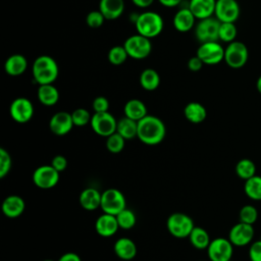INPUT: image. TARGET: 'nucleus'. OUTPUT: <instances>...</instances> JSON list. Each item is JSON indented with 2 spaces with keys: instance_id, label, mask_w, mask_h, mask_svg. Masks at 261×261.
Returning a JSON list of instances; mask_svg holds the SVG:
<instances>
[{
  "instance_id": "obj_10",
  "label": "nucleus",
  "mask_w": 261,
  "mask_h": 261,
  "mask_svg": "<svg viewBox=\"0 0 261 261\" xmlns=\"http://www.w3.org/2000/svg\"><path fill=\"white\" fill-rule=\"evenodd\" d=\"M232 254L233 245L225 238L212 240L207 248V255L210 261H230Z\"/></svg>"
},
{
  "instance_id": "obj_37",
  "label": "nucleus",
  "mask_w": 261,
  "mask_h": 261,
  "mask_svg": "<svg viewBox=\"0 0 261 261\" xmlns=\"http://www.w3.org/2000/svg\"><path fill=\"white\" fill-rule=\"evenodd\" d=\"M240 221L248 223V224H254L258 219V211L255 206L253 205H245L241 208L239 213Z\"/></svg>"
},
{
  "instance_id": "obj_14",
  "label": "nucleus",
  "mask_w": 261,
  "mask_h": 261,
  "mask_svg": "<svg viewBox=\"0 0 261 261\" xmlns=\"http://www.w3.org/2000/svg\"><path fill=\"white\" fill-rule=\"evenodd\" d=\"M237 0H216L214 15L220 22H234L240 16Z\"/></svg>"
},
{
  "instance_id": "obj_17",
  "label": "nucleus",
  "mask_w": 261,
  "mask_h": 261,
  "mask_svg": "<svg viewBox=\"0 0 261 261\" xmlns=\"http://www.w3.org/2000/svg\"><path fill=\"white\" fill-rule=\"evenodd\" d=\"M119 228L118 222L115 215L103 213L101 214L95 222V229L96 232L104 238L112 237L116 233L117 229Z\"/></svg>"
},
{
  "instance_id": "obj_13",
  "label": "nucleus",
  "mask_w": 261,
  "mask_h": 261,
  "mask_svg": "<svg viewBox=\"0 0 261 261\" xmlns=\"http://www.w3.org/2000/svg\"><path fill=\"white\" fill-rule=\"evenodd\" d=\"M9 113L14 121L25 123L34 116V105L28 98L18 97L11 102Z\"/></svg>"
},
{
  "instance_id": "obj_9",
  "label": "nucleus",
  "mask_w": 261,
  "mask_h": 261,
  "mask_svg": "<svg viewBox=\"0 0 261 261\" xmlns=\"http://www.w3.org/2000/svg\"><path fill=\"white\" fill-rule=\"evenodd\" d=\"M220 21L216 17H207L200 19L195 27V36L200 43L217 42L219 40Z\"/></svg>"
},
{
  "instance_id": "obj_18",
  "label": "nucleus",
  "mask_w": 261,
  "mask_h": 261,
  "mask_svg": "<svg viewBox=\"0 0 261 261\" xmlns=\"http://www.w3.org/2000/svg\"><path fill=\"white\" fill-rule=\"evenodd\" d=\"M1 208L3 214L6 217L17 218L23 213L25 209V203L21 197L17 195H10L3 200Z\"/></svg>"
},
{
  "instance_id": "obj_6",
  "label": "nucleus",
  "mask_w": 261,
  "mask_h": 261,
  "mask_svg": "<svg viewBox=\"0 0 261 261\" xmlns=\"http://www.w3.org/2000/svg\"><path fill=\"white\" fill-rule=\"evenodd\" d=\"M100 208L104 213L117 215L120 211L126 208L124 195L119 190L114 188L105 190L101 196Z\"/></svg>"
},
{
  "instance_id": "obj_8",
  "label": "nucleus",
  "mask_w": 261,
  "mask_h": 261,
  "mask_svg": "<svg viewBox=\"0 0 261 261\" xmlns=\"http://www.w3.org/2000/svg\"><path fill=\"white\" fill-rule=\"evenodd\" d=\"M90 124L96 135L107 138L116 132L117 120L108 111L94 112Z\"/></svg>"
},
{
  "instance_id": "obj_3",
  "label": "nucleus",
  "mask_w": 261,
  "mask_h": 261,
  "mask_svg": "<svg viewBox=\"0 0 261 261\" xmlns=\"http://www.w3.org/2000/svg\"><path fill=\"white\" fill-rule=\"evenodd\" d=\"M135 27L138 34L152 39L162 33L164 21L159 13L155 11H145L138 14Z\"/></svg>"
},
{
  "instance_id": "obj_33",
  "label": "nucleus",
  "mask_w": 261,
  "mask_h": 261,
  "mask_svg": "<svg viewBox=\"0 0 261 261\" xmlns=\"http://www.w3.org/2000/svg\"><path fill=\"white\" fill-rule=\"evenodd\" d=\"M115 216H116L119 228L130 229L136 225L137 217H136V214L134 213V211H132L130 209L125 208Z\"/></svg>"
},
{
  "instance_id": "obj_46",
  "label": "nucleus",
  "mask_w": 261,
  "mask_h": 261,
  "mask_svg": "<svg viewBox=\"0 0 261 261\" xmlns=\"http://www.w3.org/2000/svg\"><path fill=\"white\" fill-rule=\"evenodd\" d=\"M132 2L140 8H147L152 5L154 0H132Z\"/></svg>"
},
{
  "instance_id": "obj_19",
  "label": "nucleus",
  "mask_w": 261,
  "mask_h": 261,
  "mask_svg": "<svg viewBox=\"0 0 261 261\" xmlns=\"http://www.w3.org/2000/svg\"><path fill=\"white\" fill-rule=\"evenodd\" d=\"M113 251L115 255L124 261L132 260L137 255V246L129 238H120L115 241L113 245Z\"/></svg>"
},
{
  "instance_id": "obj_4",
  "label": "nucleus",
  "mask_w": 261,
  "mask_h": 261,
  "mask_svg": "<svg viewBox=\"0 0 261 261\" xmlns=\"http://www.w3.org/2000/svg\"><path fill=\"white\" fill-rule=\"evenodd\" d=\"M168 232L177 239L189 238L191 231L195 227L193 219L181 212H175L168 216L166 221Z\"/></svg>"
},
{
  "instance_id": "obj_31",
  "label": "nucleus",
  "mask_w": 261,
  "mask_h": 261,
  "mask_svg": "<svg viewBox=\"0 0 261 261\" xmlns=\"http://www.w3.org/2000/svg\"><path fill=\"white\" fill-rule=\"evenodd\" d=\"M244 192L248 198L255 201H261V176L256 174L245 180Z\"/></svg>"
},
{
  "instance_id": "obj_28",
  "label": "nucleus",
  "mask_w": 261,
  "mask_h": 261,
  "mask_svg": "<svg viewBox=\"0 0 261 261\" xmlns=\"http://www.w3.org/2000/svg\"><path fill=\"white\" fill-rule=\"evenodd\" d=\"M141 87L146 91H154L159 87L160 76L159 73L153 68L144 69L139 79Z\"/></svg>"
},
{
  "instance_id": "obj_12",
  "label": "nucleus",
  "mask_w": 261,
  "mask_h": 261,
  "mask_svg": "<svg viewBox=\"0 0 261 261\" xmlns=\"http://www.w3.org/2000/svg\"><path fill=\"white\" fill-rule=\"evenodd\" d=\"M196 55L204 64L214 65L224 60V48L217 42L201 43Z\"/></svg>"
},
{
  "instance_id": "obj_41",
  "label": "nucleus",
  "mask_w": 261,
  "mask_h": 261,
  "mask_svg": "<svg viewBox=\"0 0 261 261\" xmlns=\"http://www.w3.org/2000/svg\"><path fill=\"white\" fill-rule=\"evenodd\" d=\"M94 112H106L109 109V101L104 96H98L92 103Z\"/></svg>"
},
{
  "instance_id": "obj_36",
  "label": "nucleus",
  "mask_w": 261,
  "mask_h": 261,
  "mask_svg": "<svg viewBox=\"0 0 261 261\" xmlns=\"http://www.w3.org/2000/svg\"><path fill=\"white\" fill-rule=\"evenodd\" d=\"M237 27L234 22H220L219 27V40L225 43H230L236 40L237 37Z\"/></svg>"
},
{
  "instance_id": "obj_32",
  "label": "nucleus",
  "mask_w": 261,
  "mask_h": 261,
  "mask_svg": "<svg viewBox=\"0 0 261 261\" xmlns=\"http://www.w3.org/2000/svg\"><path fill=\"white\" fill-rule=\"evenodd\" d=\"M236 173L240 178L247 180L256 175V165L251 159H241L236 165Z\"/></svg>"
},
{
  "instance_id": "obj_42",
  "label": "nucleus",
  "mask_w": 261,
  "mask_h": 261,
  "mask_svg": "<svg viewBox=\"0 0 261 261\" xmlns=\"http://www.w3.org/2000/svg\"><path fill=\"white\" fill-rule=\"evenodd\" d=\"M249 258L251 261H261V240L251 244L249 249Z\"/></svg>"
},
{
  "instance_id": "obj_25",
  "label": "nucleus",
  "mask_w": 261,
  "mask_h": 261,
  "mask_svg": "<svg viewBox=\"0 0 261 261\" xmlns=\"http://www.w3.org/2000/svg\"><path fill=\"white\" fill-rule=\"evenodd\" d=\"M37 97L43 105L53 106L59 100V92L53 84L40 85L37 90Z\"/></svg>"
},
{
  "instance_id": "obj_35",
  "label": "nucleus",
  "mask_w": 261,
  "mask_h": 261,
  "mask_svg": "<svg viewBox=\"0 0 261 261\" xmlns=\"http://www.w3.org/2000/svg\"><path fill=\"white\" fill-rule=\"evenodd\" d=\"M125 145V139L120 136L117 132L113 133L106 138V148L110 153L117 154L120 153Z\"/></svg>"
},
{
  "instance_id": "obj_20",
  "label": "nucleus",
  "mask_w": 261,
  "mask_h": 261,
  "mask_svg": "<svg viewBox=\"0 0 261 261\" xmlns=\"http://www.w3.org/2000/svg\"><path fill=\"white\" fill-rule=\"evenodd\" d=\"M216 0H190L189 8L197 19H204L214 14Z\"/></svg>"
},
{
  "instance_id": "obj_15",
  "label": "nucleus",
  "mask_w": 261,
  "mask_h": 261,
  "mask_svg": "<svg viewBox=\"0 0 261 261\" xmlns=\"http://www.w3.org/2000/svg\"><path fill=\"white\" fill-rule=\"evenodd\" d=\"M254 238V227L252 224L238 222L234 224L228 233V240L233 246L244 247L252 243Z\"/></svg>"
},
{
  "instance_id": "obj_50",
  "label": "nucleus",
  "mask_w": 261,
  "mask_h": 261,
  "mask_svg": "<svg viewBox=\"0 0 261 261\" xmlns=\"http://www.w3.org/2000/svg\"><path fill=\"white\" fill-rule=\"evenodd\" d=\"M198 261H202V260H198Z\"/></svg>"
},
{
  "instance_id": "obj_30",
  "label": "nucleus",
  "mask_w": 261,
  "mask_h": 261,
  "mask_svg": "<svg viewBox=\"0 0 261 261\" xmlns=\"http://www.w3.org/2000/svg\"><path fill=\"white\" fill-rule=\"evenodd\" d=\"M192 246L198 250L207 249L211 240L206 229L200 226H195L189 236Z\"/></svg>"
},
{
  "instance_id": "obj_29",
  "label": "nucleus",
  "mask_w": 261,
  "mask_h": 261,
  "mask_svg": "<svg viewBox=\"0 0 261 261\" xmlns=\"http://www.w3.org/2000/svg\"><path fill=\"white\" fill-rule=\"evenodd\" d=\"M116 132L125 140L134 139L138 134V121L126 116L121 117L119 120H117Z\"/></svg>"
},
{
  "instance_id": "obj_48",
  "label": "nucleus",
  "mask_w": 261,
  "mask_h": 261,
  "mask_svg": "<svg viewBox=\"0 0 261 261\" xmlns=\"http://www.w3.org/2000/svg\"><path fill=\"white\" fill-rule=\"evenodd\" d=\"M256 87H257V90L258 92L261 94V75L258 77L257 80V83H256Z\"/></svg>"
},
{
  "instance_id": "obj_24",
  "label": "nucleus",
  "mask_w": 261,
  "mask_h": 261,
  "mask_svg": "<svg viewBox=\"0 0 261 261\" xmlns=\"http://www.w3.org/2000/svg\"><path fill=\"white\" fill-rule=\"evenodd\" d=\"M101 196L102 193L95 188H87L80 194L79 201L85 210L94 211L101 205Z\"/></svg>"
},
{
  "instance_id": "obj_38",
  "label": "nucleus",
  "mask_w": 261,
  "mask_h": 261,
  "mask_svg": "<svg viewBox=\"0 0 261 261\" xmlns=\"http://www.w3.org/2000/svg\"><path fill=\"white\" fill-rule=\"evenodd\" d=\"M71 118L75 126H85L91 122L92 115L86 108H76L71 112Z\"/></svg>"
},
{
  "instance_id": "obj_49",
  "label": "nucleus",
  "mask_w": 261,
  "mask_h": 261,
  "mask_svg": "<svg viewBox=\"0 0 261 261\" xmlns=\"http://www.w3.org/2000/svg\"><path fill=\"white\" fill-rule=\"evenodd\" d=\"M43 261H54V260H52V259H45V260H43Z\"/></svg>"
},
{
  "instance_id": "obj_16",
  "label": "nucleus",
  "mask_w": 261,
  "mask_h": 261,
  "mask_svg": "<svg viewBox=\"0 0 261 261\" xmlns=\"http://www.w3.org/2000/svg\"><path fill=\"white\" fill-rule=\"evenodd\" d=\"M71 113L58 111L52 115L49 120V128L56 136H65L73 127Z\"/></svg>"
},
{
  "instance_id": "obj_11",
  "label": "nucleus",
  "mask_w": 261,
  "mask_h": 261,
  "mask_svg": "<svg viewBox=\"0 0 261 261\" xmlns=\"http://www.w3.org/2000/svg\"><path fill=\"white\" fill-rule=\"evenodd\" d=\"M59 173L51 164L41 165L33 172V182L43 190L54 188L59 181Z\"/></svg>"
},
{
  "instance_id": "obj_7",
  "label": "nucleus",
  "mask_w": 261,
  "mask_h": 261,
  "mask_svg": "<svg viewBox=\"0 0 261 261\" xmlns=\"http://www.w3.org/2000/svg\"><path fill=\"white\" fill-rule=\"evenodd\" d=\"M248 58V48L240 41H232L228 43L224 49V61L231 68H242L247 63Z\"/></svg>"
},
{
  "instance_id": "obj_26",
  "label": "nucleus",
  "mask_w": 261,
  "mask_h": 261,
  "mask_svg": "<svg viewBox=\"0 0 261 261\" xmlns=\"http://www.w3.org/2000/svg\"><path fill=\"white\" fill-rule=\"evenodd\" d=\"M184 115L192 123H201L207 117V110L199 102H190L184 108Z\"/></svg>"
},
{
  "instance_id": "obj_21",
  "label": "nucleus",
  "mask_w": 261,
  "mask_h": 261,
  "mask_svg": "<svg viewBox=\"0 0 261 261\" xmlns=\"http://www.w3.org/2000/svg\"><path fill=\"white\" fill-rule=\"evenodd\" d=\"M197 18L192 13L189 7L180 8L173 16V27L177 32L186 33L191 31L195 27V20Z\"/></svg>"
},
{
  "instance_id": "obj_23",
  "label": "nucleus",
  "mask_w": 261,
  "mask_h": 261,
  "mask_svg": "<svg viewBox=\"0 0 261 261\" xmlns=\"http://www.w3.org/2000/svg\"><path fill=\"white\" fill-rule=\"evenodd\" d=\"M27 68H28V60L21 54L10 55L4 63L5 72L11 76L21 75L27 70Z\"/></svg>"
},
{
  "instance_id": "obj_22",
  "label": "nucleus",
  "mask_w": 261,
  "mask_h": 261,
  "mask_svg": "<svg viewBox=\"0 0 261 261\" xmlns=\"http://www.w3.org/2000/svg\"><path fill=\"white\" fill-rule=\"evenodd\" d=\"M99 10L104 15L105 19L113 20L118 18L124 10L123 0H100Z\"/></svg>"
},
{
  "instance_id": "obj_43",
  "label": "nucleus",
  "mask_w": 261,
  "mask_h": 261,
  "mask_svg": "<svg viewBox=\"0 0 261 261\" xmlns=\"http://www.w3.org/2000/svg\"><path fill=\"white\" fill-rule=\"evenodd\" d=\"M51 165L58 171L62 172L67 167V159L63 155H56L51 161Z\"/></svg>"
},
{
  "instance_id": "obj_44",
  "label": "nucleus",
  "mask_w": 261,
  "mask_h": 261,
  "mask_svg": "<svg viewBox=\"0 0 261 261\" xmlns=\"http://www.w3.org/2000/svg\"><path fill=\"white\" fill-rule=\"evenodd\" d=\"M203 61L197 55L191 57L187 63V66L191 71H199L203 67Z\"/></svg>"
},
{
  "instance_id": "obj_2",
  "label": "nucleus",
  "mask_w": 261,
  "mask_h": 261,
  "mask_svg": "<svg viewBox=\"0 0 261 261\" xmlns=\"http://www.w3.org/2000/svg\"><path fill=\"white\" fill-rule=\"evenodd\" d=\"M34 82L40 85L53 84L59 74V67L56 60L49 55L38 56L32 67Z\"/></svg>"
},
{
  "instance_id": "obj_27",
  "label": "nucleus",
  "mask_w": 261,
  "mask_h": 261,
  "mask_svg": "<svg viewBox=\"0 0 261 261\" xmlns=\"http://www.w3.org/2000/svg\"><path fill=\"white\" fill-rule=\"evenodd\" d=\"M123 112H124V116H126L130 119H134L136 121L141 120L148 114L146 105L144 104L143 101H141L139 99L128 100L124 104Z\"/></svg>"
},
{
  "instance_id": "obj_45",
  "label": "nucleus",
  "mask_w": 261,
  "mask_h": 261,
  "mask_svg": "<svg viewBox=\"0 0 261 261\" xmlns=\"http://www.w3.org/2000/svg\"><path fill=\"white\" fill-rule=\"evenodd\" d=\"M57 261H82V259L77 254L73 252H67L61 255Z\"/></svg>"
},
{
  "instance_id": "obj_5",
  "label": "nucleus",
  "mask_w": 261,
  "mask_h": 261,
  "mask_svg": "<svg viewBox=\"0 0 261 261\" xmlns=\"http://www.w3.org/2000/svg\"><path fill=\"white\" fill-rule=\"evenodd\" d=\"M123 47L125 48L128 57L136 60H142L147 58L152 51V43L150 39L138 33L128 37L124 41Z\"/></svg>"
},
{
  "instance_id": "obj_47",
  "label": "nucleus",
  "mask_w": 261,
  "mask_h": 261,
  "mask_svg": "<svg viewBox=\"0 0 261 261\" xmlns=\"http://www.w3.org/2000/svg\"><path fill=\"white\" fill-rule=\"evenodd\" d=\"M182 0H158V2L165 7H175L180 4Z\"/></svg>"
},
{
  "instance_id": "obj_34",
  "label": "nucleus",
  "mask_w": 261,
  "mask_h": 261,
  "mask_svg": "<svg viewBox=\"0 0 261 261\" xmlns=\"http://www.w3.org/2000/svg\"><path fill=\"white\" fill-rule=\"evenodd\" d=\"M128 54L125 50V48L120 45H116L113 46L107 54V58L108 61L112 64V65H121L122 63L125 62V60L127 59Z\"/></svg>"
},
{
  "instance_id": "obj_40",
  "label": "nucleus",
  "mask_w": 261,
  "mask_h": 261,
  "mask_svg": "<svg viewBox=\"0 0 261 261\" xmlns=\"http://www.w3.org/2000/svg\"><path fill=\"white\" fill-rule=\"evenodd\" d=\"M104 21H105V17L99 9L90 11L86 16V23L88 27L92 29L100 28L104 23Z\"/></svg>"
},
{
  "instance_id": "obj_1",
  "label": "nucleus",
  "mask_w": 261,
  "mask_h": 261,
  "mask_svg": "<svg viewBox=\"0 0 261 261\" xmlns=\"http://www.w3.org/2000/svg\"><path fill=\"white\" fill-rule=\"evenodd\" d=\"M166 135L164 122L157 116L147 114L144 118L138 121L137 138L148 146L160 144Z\"/></svg>"
},
{
  "instance_id": "obj_39",
  "label": "nucleus",
  "mask_w": 261,
  "mask_h": 261,
  "mask_svg": "<svg viewBox=\"0 0 261 261\" xmlns=\"http://www.w3.org/2000/svg\"><path fill=\"white\" fill-rule=\"evenodd\" d=\"M11 164H12V160L8 151H6L3 148H0V177L1 178L5 177L8 174L11 168Z\"/></svg>"
}]
</instances>
